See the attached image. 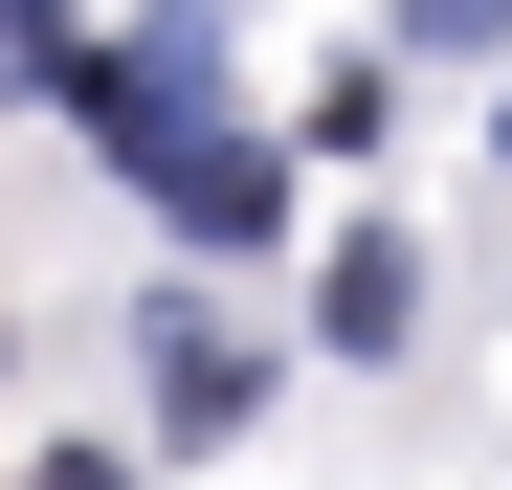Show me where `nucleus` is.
Here are the masks:
<instances>
[{"instance_id":"20e7f679","label":"nucleus","mask_w":512,"mask_h":490,"mask_svg":"<svg viewBox=\"0 0 512 490\" xmlns=\"http://www.w3.org/2000/svg\"><path fill=\"white\" fill-rule=\"evenodd\" d=\"M156 223H201V245H268V223H290V156H268V134H201V179L156 201Z\"/></svg>"},{"instance_id":"f03ea898","label":"nucleus","mask_w":512,"mask_h":490,"mask_svg":"<svg viewBox=\"0 0 512 490\" xmlns=\"http://www.w3.org/2000/svg\"><path fill=\"white\" fill-rule=\"evenodd\" d=\"M134 379H156V424H179V446H223L245 401H268V357H245V335H201V290L156 312V335H134Z\"/></svg>"},{"instance_id":"f257e3e1","label":"nucleus","mask_w":512,"mask_h":490,"mask_svg":"<svg viewBox=\"0 0 512 490\" xmlns=\"http://www.w3.org/2000/svg\"><path fill=\"white\" fill-rule=\"evenodd\" d=\"M67 112H90V156H112L134 201H179L201 134H223V0H156L134 45H90V67H67Z\"/></svg>"},{"instance_id":"39448f33","label":"nucleus","mask_w":512,"mask_h":490,"mask_svg":"<svg viewBox=\"0 0 512 490\" xmlns=\"http://www.w3.org/2000/svg\"><path fill=\"white\" fill-rule=\"evenodd\" d=\"M290 134H312V156H379V134H401V67H379V45H357V67H312V112H290Z\"/></svg>"},{"instance_id":"0eeeda50","label":"nucleus","mask_w":512,"mask_h":490,"mask_svg":"<svg viewBox=\"0 0 512 490\" xmlns=\"http://www.w3.org/2000/svg\"><path fill=\"white\" fill-rule=\"evenodd\" d=\"M379 45H512V0H379Z\"/></svg>"},{"instance_id":"423d86ee","label":"nucleus","mask_w":512,"mask_h":490,"mask_svg":"<svg viewBox=\"0 0 512 490\" xmlns=\"http://www.w3.org/2000/svg\"><path fill=\"white\" fill-rule=\"evenodd\" d=\"M67 67H90V23L67 0H0V90H67Z\"/></svg>"},{"instance_id":"6e6552de","label":"nucleus","mask_w":512,"mask_h":490,"mask_svg":"<svg viewBox=\"0 0 512 490\" xmlns=\"http://www.w3.org/2000/svg\"><path fill=\"white\" fill-rule=\"evenodd\" d=\"M23 490H134V446H45V468H23Z\"/></svg>"},{"instance_id":"7ed1b4c3","label":"nucleus","mask_w":512,"mask_h":490,"mask_svg":"<svg viewBox=\"0 0 512 490\" xmlns=\"http://www.w3.org/2000/svg\"><path fill=\"white\" fill-rule=\"evenodd\" d=\"M312 335H334V357H401V335H423V245H401V223H357V245L312 268Z\"/></svg>"},{"instance_id":"1a4fd4ad","label":"nucleus","mask_w":512,"mask_h":490,"mask_svg":"<svg viewBox=\"0 0 512 490\" xmlns=\"http://www.w3.org/2000/svg\"><path fill=\"white\" fill-rule=\"evenodd\" d=\"M490 156H512V112H490Z\"/></svg>"}]
</instances>
